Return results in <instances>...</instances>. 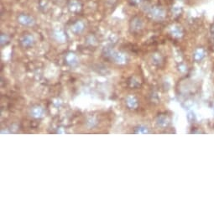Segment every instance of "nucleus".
Segmentation results:
<instances>
[{
    "instance_id": "nucleus-10",
    "label": "nucleus",
    "mask_w": 214,
    "mask_h": 214,
    "mask_svg": "<svg viewBox=\"0 0 214 214\" xmlns=\"http://www.w3.org/2000/svg\"><path fill=\"white\" fill-rule=\"evenodd\" d=\"M84 24L82 21H77L76 22L72 27H71V30L75 33V34H80L82 33L84 30Z\"/></svg>"
},
{
    "instance_id": "nucleus-12",
    "label": "nucleus",
    "mask_w": 214,
    "mask_h": 214,
    "mask_svg": "<svg viewBox=\"0 0 214 214\" xmlns=\"http://www.w3.org/2000/svg\"><path fill=\"white\" fill-rule=\"evenodd\" d=\"M69 8H70V9H71V11L77 12L81 9L82 6H81V4L79 3L78 1H76V0H72V1L70 2V4H69Z\"/></svg>"
},
{
    "instance_id": "nucleus-3",
    "label": "nucleus",
    "mask_w": 214,
    "mask_h": 214,
    "mask_svg": "<svg viewBox=\"0 0 214 214\" xmlns=\"http://www.w3.org/2000/svg\"><path fill=\"white\" fill-rule=\"evenodd\" d=\"M151 16L154 18V19H162L165 18V13L164 11V9H162L161 8L159 7H155L151 9Z\"/></svg>"
},
{
    "instance_id": "nucleus-11",
    "label": "nucleus",
    "mask_w": 214,
    "mask_h": 214,
    "mask_svg": "<svg viewBox=\"0 0 214 214\" xmlns=\"http://www.w3.org/2000/svg\"><path fill=\"white\" fill-rule=\"evenodd\" d=\"M53 35H54L55 40H56L57 41L60 42V43H64V42L66 41V37L65 34L62 31H60V30L55 31Z\"/></svg>"
},
{
    "instance_id": "nucleus-2",
    "label": "nucleus",
    "mask_w": 214,
    "mask_h": 214,
    "mask_svg": "<svg viewBox=\"0 0 214 214\" xmlns=\"http://www.w3.org/2000/svg\"><path fill=\"white\" fill-rule=\"evenodd\" d=\"M18 21L19 24H21L22 25H24V26H32L34 24V19L30 15H19V18H18Z\"/></svg>"
},
{
    "instance_id": "nucleus-4",
    "label": "nucleus",
    "mask_w": 214,
    "mask_h": 214,
    "mask_svg": "<svg viewBox=\"0 0 214 214\" xmlns=\"http://www.w3.org/2000/svg\"><path fill=\"white\" fill-rule=\"evenodd\" d=\"M20 43L24 47H30L34 45V37L30 34H25L22 37V39L20 40Z\"/></svg>"
},
{
    "instance_id": "nucleus-8",
    "label": "nucleus",
    "mask_w": 214,
    "mask_h": 214,
    "mask_svg": "<svg viewBox=\"0 0 214 214\" xmlns=\"http://www.w3.org/2000/svg\"><path fill=\"white\" fill-rule=\"evenodd\" d=\"M66 63L71 66H74L77 65V63H78V58L73 53L67 54L66 57Z\"/></svg>"
},
{
    "instance_id": "nucleus-6",
    "label": "nucleus",
    "mask_w": 214,
    "mask_h": 214,
    "mask_svg": "<svg viewBox=\"0 0 214 214\" xmlns=\"http://www.w3.org/2000/svg\"><path fill=\"white\" fill-rule=\"evenodd\" d=\"M30 114H31V116L34 117L35 118H41L44 116L45 112H44V109H42L41 107L36 106V107L32 108L31 111H30Z\"/></svg>"
},
{
    "instance_id": "nucleus-9",
    "label": "nucleus",
    "mask_w": 214,
    "mask_h": 214,
    "mask_svg": "<svg viewBox=\"0 0 214 214\" xmlns=\"http://www.w3.org/2000/svg\"><path fill=\"white\" fill-rule=\"evenodd\" d=\"M169 118L165 115H160L156 119V124L159 127H166L169 124Z\"/></svg>"
},
{
    "instance_id": "nucleus-17",
    "label": "nucleus",
    "mask_w": 214,
    "mask_h": 214,
    "mask_svg": "<svg viewBox=\"0 0 214 214\" xmlns=\"http://www.w3.org/2000/svg\"><path fill=\"white\" fill-rule=\"evenodd\" d=\"M141 1H142V0H132V2H133L134 4H139V3H141Z\"/></svg>"
},
{
    "instance_id": "nucleus-14",
    "label": "nucleus",
    "mask_w": 214,
    "mask_h": 214,
    "mask_svg": "<svg viewBox=\"0 0 214 214\" xmlns=\"http://www.w3.org/2000/svg\"><path fill=\"white\" fill-rule=\"evenodd\" d=\"M8 41H9V38H8L7 34H1V36H0V42H1V45H2V46L7 45Z\"/></svg>"
},
{
    "instance_id": "nucleus-5",
    "label": "nucleus",
    "mask_w": 214,
    "mask_h": 214,
    "mask_svg": "<svg viewBox=\"0 0 214 214\" xmlns=\"http://www.w3.org/2000/svg\"><path fill=\"white\" fill-rule=\"evenodd\" d=\"M143 25L144 24H143V21L141 20V19L136 17V18H134L132 19L130 27H131L133 31H139L140 30H142Z\"/></svg>"
},
{
    "instance_id": "nucleus-16",
    "label": "nucleus",
    "mask_w": 214,
    "mask_h": 214,
    "mask_svg": "<svg viewBox=\"0 0 214 214\" xmlns=\"http://www.w3.org/2000/svg\"><path fill=\"white\" fill-rule=\"evenodd\" d=\"M136 134H148V128L146 127H144V126H139V128H136Z\"/></svg>"
},
{
    "instance_id": "nucleus-13",
    "label": "nucleus",
    "mask_w": 214,
    "mask_h": 214,
    "mask_svg": "<svg viewBox=\"0 0 214 214\" xmlns=\"http://www.w3.org/2000/svg\"><path fill=\"white\" fill-rule=\"evenodd\" d=\"M204 57H205V52L203 49H198L196 50L195 54H194V59L196 61L202 60Z\"/></svg>"
},
{
    "instance_id": "nucleus-1",
    "label": "nucleus",
    "mask_w": 214,
    "mask_h": 214,
    "mask_svg": "<svg viewBox=\"0 0 214 214\" xmlns=\"http://www.w3.org/2000/svg\"><path fill=\"white\" fill-rule=\"evenodd\" d=\"M106 56L118 64H124L126 63L127 60V58L124 54L112 49H108L106 50Z\"/></svg>"
},
{
    "instance_id": "nucleus-15",
    "label": "nucleus",
    "mask_w": 214,
    "mask_h": 214,
    "mask_svg": "<svg viewBox=\"0 0 214 214\" xmlns=\"http://www.w3.org/2000/svg\"><path fill=\"white\" fill-rule=\"evenodd\" d=\"M171 32H172L173 35L176 36V37H180V36H181V34H182L181 30H180V28H178V27H174V28H172Z\"/></svg>"
},
{
    "instance_id": "nucleus-7",
    "label": "nucleus",
    "mask_w": 214,
    "mask_h": 214,
    "mask_svg": "<svg viewBox=\"0 0 214 214\" xmlns=\"http://www.w3.org/2000/svg\"><path fill=\"white\" fill-rule=\"evenodd\" d=\"M126 104L130 109H135L138 107V100L135 96L129 95L126 98Z\"/></svg>"
}]
</instances>
